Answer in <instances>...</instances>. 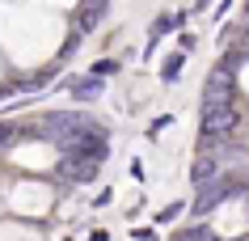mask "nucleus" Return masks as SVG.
Listing matches in <instances>:
<instances>
[{"instance_id":"nucleus-1","label":"nucleus","mask_w":249,"mask_h":241,"mask_svg":"<svg viewBox=\"0 0 249 241\" xmlns=\"http://www.w3.org/2000/svg\"><path fill=\"white\" fill-rule=\"evenodd\" d=\"M110 157V140H106L102 127H89L85 135H76L72 144H64V157H59V174L76 178V182H93L97 169Z\"/></svg>"},{"instance_id":"nucleus-2","label":"nucleus","mask_w":249,"mask_h":241,"mask_svg":"<svg viewBox=\"0 0 249 241\" xmlns=\"http://www.w3.org/2000/svg\"><path fill=\"white\" fill-rule=\"evenodd\" d=\"M241 127V114H236L232 102H215V106H203V144H228Z\"/></svg>"},{"instance_id":"nucleus-3","label":"nucleus","mask_w":249,"mask_h":241,"mask_svg":"<svg viewBox=\"0 0 249 241\" xmlns=\"http://www.w3.org/2000/svg\"><path fill=\"white\" fill-rule=\"evenodd\" d=\"M236 195H245V178L241 174H220V178H211V182H203L198 186V199H195V212H211L215 203L224 199H236Z\"/></svg>"},{"instance_id":"nucleus-4","label":"nucleus","mask_w":249,"mask_h":241,"mask_svg":"<svg viewBox=\"0 0 249 241\" xmlns=\"http://www.w3.org/2000/svg\"><path fill=\"white\" fill-rule=\"evenodd\" d=\"M93 123L85 119V114H51V119L42 123V135L47 140H55V144H72L76 135H85Z\"/></svg>"},{"instance_id":"nucleus-5","label":"nucleus","mask_w":249,"mask_h":241,"mask_svg":"<svg viewBox=\"0 0 249 241\" xmlns=\"http://www.w3.org/2000/svg\"><path fill=\"white\" fill-rule=\"evenodd\" d=\"M215 102H232V68H215L207 76V89H203V106H215Z\"/></svg>"},{"instance_id":"nucleus-6","label":"nucleus","mask_w":249,"mask_h":241,"mask_svg":"<svg viewBox=\"0 0 249 241\" xmlns=\"http://www.w3.org/2000/svg\"><path fill=\"white\" fill-rule=\"evenodd\" d=\"M106 4H110V0H85V4H80V13H76V26L85 30V34L102 26V13H106Z\"/></svg>"},{"instance_id":"nucleus-7","label":"nucleus","mask_w":249,"mask_h":241,"mask_svg":"<svg viewBox=\"0 0 249 241\" xmlns=\"http://www.w3.org/2000/svg\"><path fill=\"white\" fill-rule=\"evenodd\" d=\"M72 93H76L80 102H93V97L102 93V80H97V76H80L76 85H72Z\"/></svg>"},{"instance_id":"nucleus-8","label":"nucleus","mask_w":249,"mask_h":241,"mask_svg":"<svg viewBox=\"0 0 249 241\" xmlns=\"http://www.w3.org/2000/svg\"><path fill=\"white\" fill-rule=\"evenodd\" d=\"M173 241H207V228H203V224H195V228H182V233H178Z\"/></svg>"},{"instance_id":"nucleus-9","label":"nucleus","mask_w":249,"mask_h":241,"mask_svg":"<svg viewBox=\"0 0 249 241\" xmlns=\"http://www.w3.org/2000/svg\"><path fill=\"white\" fill-rule=\"evenodd\" d=\"M9 135H13V127H9V123H0V144H4Z\"/></svg>"}]
</instances>
